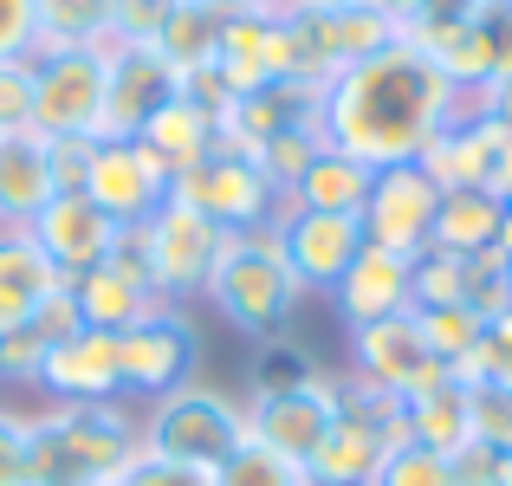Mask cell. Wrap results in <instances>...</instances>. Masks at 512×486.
Listing matches in <instances>:
<instances>
[{
  "label": "cell",
  "mask_w": 512,
  "mask_h": 486,
  "mask_svg": "<svg viewBox=\"0 0 512 486\" xmlns=\"http://www.w3.org/2000/svg\"><path fill=\"white\" fill-rule=\"evenodd\" d=\"M26 441H33V422L0 402V486H26Z\"/></svg>",
  "instance_id": "cell-44"
},
{
  "label": "cell",
  "mask_w": 512,
  "mask_h": 486,
  "mask_svg": "<svg viewBox=\"0 0 512 486\" xmlns=\"http://www.w3.org/2000/svg\"><path fill=\"white\" fill-rule=\"evenodd\" d=\"M208 7H221V13H286L292 0H208Z\"/></svg>",
  "instance_id": "cell-52"
},
{
  "label": "cell",
  "mask_w": 512,
  "mask_h": 486,
  "mask_svg": "<svg viewBox=\"0 0 512 486\" xmlns=\"http://www.w3.org/2000/svg\"><path fill=\"white\" fill-rule=\"evenodd\" d=\"M461 383H506V389H512V312L487 318L474 357L461 363Z\"/></svg>",
  "instance_id": "cell-38"
},
{
  "label": "cell",
  "mask_w": 512,
  "mask_h": 486,
  "mask_svg": "<svg viewBox=\"0 0 512 486\" xmlns=\"http://www.w3.org/2000/svg\"><path fill=\"white\" fill-rule=\"evenodd\" d=\"M26 422V486H117L143 461L130 402H46Z\"/></svg>",
  "instance_id": "cell-2"
},
{
  "label": "cell",
  "mask_w": 512,
  "mask_h": 486,
  "mask_svg": "<svg viewBox=\"0 0 512 486\" xmlns=\"http://www.w3.org/2000/svg\"><path fill=\"white\" fill-rule=\"evenodd\" d=\"M26 331L46 337V350L59 344V337L85 331V318H78V299H72V279H65V286H52V292H39V299H33V318H26Z\"/></svg>",
  "instance_id": "cell-39"
},
{
  "label": "cell",
  "mask_w": 512,
  "mask_h": 486,
  "mask_svg": "<svg viewBox=\"0 0 512 486\" xmlns=\"http://www.w3.org/2000/svg\"><path fill=\"white\" fill-rule=\"evenodd\" d=\"M33 124V59H0V137Z\"/></svg>",
  "instance_id": "cell-40"
},
{
  "label": "cell",
  "mask_w": 512,
  "mask_h": 486,
  "mask_svg": "<svg viewBox=\"0 0 512 486\" xmlns=\"http://www.w3.org/2000/svg\"><path fill=\"white\" fill-rule=\"evenodd\" d=\"M46 402H124L117 383V337L111 331H72L46 350V370H39Z\"/></svg>",
  "instance_id": "cell-19"
},
{
  "label": "cell",
  "mask_w": 512,
  "mask_h": 486,
  "mask_svg": "<svg viewBox=\"0 0 512 486\" xmlns=\"http://www.w3.org/2000/svg\"><path fill=\"white\" fill-rule=\"evenodd\" d=\"M169 201L195 208L201 221H214L221 234H240V227H273L286 195L266 182V169L253 156H234V150H214L201 156L195 169L169 175Z\"/></svg>",
  "instance_id": "cell-6"
},
{
  "label": "cell",
  "mask_w": 512,
  "mask_h": 486,
  "mask_svg": "<svg viewBox=\"0 0 512 486\" xmlns=\"http://www.w3.org/2000/svg\"><path fill=\"white\" fill-rule=\"evenodd\" d=\"M487 188H493V195H500V201H512V137H506V150H500V162H493Z\"/></svg>",
  "instance_id": "cell-51"
},
{
  "label": "cell",
  "mask_w": 512,
  "mask_h": 486,
  "mask_svg": "<svg viewBox=\"0 0 512 486\" xmlns=\"http://www.w3.org/2000/svg\"><path fill=\"white\" fill-rule=\"evenodd\" d=\"M137 428H143V454L214 474V467L247 441V402H234L214 383H182V389H169V396L143 402Z\"/></svg>",
  "instance_id": "cell-4"
},
{
  "label": "cell",
  "mask_w": 512,
  "mask_h": 486,
  "mask_svg": "<svg viewBox=\"0 0 512 486\" xmlns=\"http://www.w3.org/2000/svg\"><path fill=\"white\" fill-rule=\"evenodd\" d=\"M85 195L98 201L117 227H137V221H150V214L169 201V169L143 150L137 137H98Z\"/></svg>",
  "instance_id": "cell-15"
},
{
  "label": "cell",
  "mask_w": 512,
  "mask_h": 486,
  "mask_svg": "<svg viewBox=\"0 0 512 486\" xmlns=\"http://www.w3.org/2000/svg\"><path fill=\"white\" fill-rule=\"evenodd\" d=\"M169 7H175V0H117V26H111V39H124V46H150L156 26L169 20Z\"/></svg>",
  "instance_id": "cell-45"
},
{
  "label": "cell",
  "mask_w": 512,
  "mask_h": 486,
  "mask_svg": "<svg viewBox=\"0 0 512 486\" xmlns=\"http://www.w3.org/2000/svg\"><path fill=\"white\" fill-rule=\"evenodd\" d=\"M415 331H422V350H428V357L448 363V370L461 376V363L474 357L487 318H480L474 305H422V312H415Z\"/></svg>",
  "instance_id": "cell-28"
},
{
  "label": "cell",
  "mask_w": 512,
  "mask_h": 486,
  "mask_svg": "<svg viewBox=\"0 0 512 486\" xmlns=\"http://www.w3.org/2000/svg\"><path fill=\"white\" fill-rule=\"evenodd\" d=\"M26 318H33V299H26V292H13V286H0V337L26 331Z\"/></svg>",
  "instance_id": "cell-49"
},
{
  "label": "cell",
  "mask_w": 512,
  "mask_h": 486,
  "mask_svg": "<svg viewBox=\"0 0 512 486\" xmlns=\"http://www.w3.org/2000/svg\"><path fill=\"white\" fill-rule=\"evenodd\" d=\"M175 91H182V78H175L150 46L111 39V46H104V117H98V137H143V124L163 111Z\"/></svg>",
  "instance_id": "cell-13"
},
{
  "label": "cell",
  "mask_w": 512,
  "mask_h": 486,
  "mask_svg": "<svg viewBox=\"0 0 512 486\" xmlns=\"http://www.w3.org/2000/svg\"><path fill=\"white\" fill-rule=\"evenodd\" d=\"M461 91L448 85V72L435 65V52L396 39L376 59L344 65L325 91H318V130L331 150L357 156L363 169H396L415 162L435 143L441 124L461 117Z\"/></svg>",
  "instance_id": "cell-1"
},
{
  "label": "cell",
  "mask_w": 512,
  "mask_h": 486,
  "mask_svg": "<svg viewBox=\"0 0 512 486\" xmlns=\"http://www.w3.org/2000/svg\"><path fill=\"white\" fill-rule=\"evenodd\" d=\"M402 409H409V435L428 441V448L454 454L467 441V383H448V389H435V396H415V402H402Z\"/></svg>",
  "instance_id": "cell-30"
},
{
  "label": "cell",
  "mask_w": 512,
  "mask_h": 486,
  "mask_svg": "<svg viewBox=\"0 0 512 486\" xmlns=\"http://www.w3.org/2000/svg\"><path fill=\"white\" fill-rule=\"evenodd\" d=\"M195 363H201V337H195V318L182 305H156L150 318L117 331V383H124V402H156L169 389L195 383Z\"/></svg>",
  "instance_id": "cell-8"
},
{
  "label": "cell",
  "mask_w": 512,
  "mask_h": 486,
  "mask_svg": "<svg viewBox=\"0 0 512 486\" xmlns=\"http://www.w3.org/2000/svg\"><path fill=\"white\" fill-rule=\"evenodd\" d=\"M72 299H78V318H85V331H111V337L130 331L137 318H150L156 305H163L137 273H124V266H111V260L91 266V273H78V279H72Z\"/></svg>",
  "instance_id": "cell-23"
},
{
  "label": "cell",
  "mask_w": 512,
  "mask_h": 486,
  "mask_svg": "<svg viewBox=\"0 0 512 486\" xmlns=\"http://www.w3.org/2000/svg\"><path fill=\"white\" fill-rule=\"evenodd\" d=\"M493 253L512 266V201H506V214H500V240H493Z\"/></svg>",
  "instance_id": "cell-53"
},
{
  "label": "cell",
  "mask_w": 512,
  "mask_h": 486,
  "mask_svg": "<svg viewBox=\"0 0 512 486\" xmlns=\"http://www.w3.org/2000/svg\"><path fill=\"white\" fill-rule=\"evenodd\" d=\"M467 441H487L493 454H512V389L467 383Z\"/></svg>",
  "instance_id": "cell-36"
},
{
  "label": "cell",
  "mask_w": 512,
  "mask_h": 486,
  "mask_svg": "<svg viewBox=\"0 0 512 486\" xmlns=\"http://www.w3.org/2000/svg\"><path fill=\"white\" fill-rule=\"evenodd\" d=\"M500 214H506V201L493 195V188H441L428 247L454 253V260H480V253H493V240H500Z\"/></svg>",
  "instance_id": "cell-24"
},
{
  "label": "cell",
  "mask_w": 512,
  "mask_h": 486,
  "mask_svg": "<svg viewBox=\"0 0 512 486\" xmlns=\"http://www.w3.org/2000/svg\"><path fill=\"white\" fill-rule=\"evenodd\" d=\"M104 117V46H39L33 52V137H98Z\"/></svg>",
  "instance_id": "cell-7"
},
{
  "label": "cell",
  "mask_w": 512,
  "mask_h": 486,
  "mask_svg": "<svg viewBox=\"0 0 512 486\" xmlns=\"http://www.w3.org/2000/svg\"><path fill=\"white\" fill-rule=\"evenodd\" d=\"M370 175L376 169H363L357 156H344V150H318L312 162H305V175L286 188V208H312V214H357L363 221V201H370Z\"/></svg>",
  "instance_id": "cell-25"
},
{
  "label": "cell",
  "mask_w": 512,
  "mask_h": 486,
  "mask_svg": "<svg viewBox=\"0 0 512 486\" xmlns=\"http://www.w3.org/2000/svg\"><path fill=\"white\" fill-rule=\"evenodd\" d=\"M292 7H312V13H338V7H357V0H292Z\"/></svg>",
  "instance_id": "cell-54"
},
{
  "label": "cell",
  "mask_w": 512,
  "mask_h": 486,
  "mask_svg": "<svg viewBox=\"0 0 512 486\" xmlns=\"http://www.w3.org/2000/svg\"><path fill=\"white\" fill-rule=\"evenodd\" d=\"M331 305H338V318L350 331L383 324V318H409L415 312V260L363 240V253L350 260V273L331 286Z\"/></svg>",
  "instance_id": "cell-17"
},
{
  "label": "cell",
  "mask_w": 512,
  "mask_h": 486,
  "mask_svg": "<svg viewBox=\"0 0 512 486\" xmlns=\"http://www.w3.org/2000/svg\"><path fill=\"white\" fill-rule=\"evenodd\" d=\"M33 52H39V7L0 0V59H33Z\"/></svg>",
  "instance_id": "cell-41"
},
{
  "label": "cell",
  "mask_w": 512,
  "mask_h": 486,
  "mask_svg": "<svg viewBox=\"0 0 512 486\" xmlns=\"http://www.w3.org/2000/svg\"><path fill=\"white\" fill-rule=\"evenodd\" d=\"M208 486H305V467H292L286 454L260 448V441H240V448L208 474Z\"/></svg>",
  "instance_id": "cell-33"
},
{
  "label": "cell",
  "mask_w": 512,
  "mask_h": 486,
  "mask_svg": "<svg viewBox=\"0 0 512 486\" xmlns=\"http://www.w3.org/2000/svg\"><path fill=\"white\" fill-rule=\"evenodd\" d=\"M39 46H111L117 0H33Z\"/></svg>",
  "instance_id": "cell-27"
},
{
  "label": "cell",
  "mask_w": 512,
  "mask_h": 486,
  "mask_svg": "<svg viewBox=\"0 0 512 486\" xmlns=\"http://www.w3.org/2000/svg\"><path fill=\"white\" fill-rule=\"evenodd\" d=\"M506 137H512L506 124H493V117H480V111H467V104H461V117L441 124L435 143H428L415 162H422L441 188H487L493 162H500V150H506Z\"/></svg>",
  "instance_id": "cell-20"
},
{
  "label": "cell",
  "mask_w": 512,
  "mask_h": 486,
  "mask_svg": "<svg viewBox=\"0 0 512 486\" xmlns=\"http://www.w3.org/2000/svg\"><path fill=\"white\" fill-rule=\"evenodd\" d=\"M363 7H370V13H383V20H396L402 33H409V26L422 20V7H428V0H363Z\"/></svg>",
  "instance_id": "cell-50"
},
{
  "label": "cell",
  "mask_w": 512,
  "mask_h": 486,
  "mask_svg": "<svg viewBox=\"0 0 512 486\" xmlns=\"http://www.w3.org/2000/svg\"><path fill=\"white\" fill-rule=\"evenodd\" d=\"M506 312H512V266H506Z\"/></svg>",
  "instance_id": "cell-56"
},
{
  "label": "cell",
  "mask_w": 512,
  "mask_h": 486,
  "mask_svg": "<svg viewBox=\"0 0 512 486\" xmlns=\"http://www.w3.org/2000/svg\"><path fill=\"white\" fill-rule=\"evenodd\" d=\"M370 486H454L448 480V454L428 448V441H415V435H402L396 448L383 454V467L370 474Z\"/></svg>",
  "instance_id": "cell-35"
},
{
  "label": "cell",
  "mask_w": 512,
  "mask_h": 486,
  "mask_svg": "<svg viewBox=\"0 0 512 486\" xmlns=\"http://www.w3.org/2000/svg\"><path fill=\"white\" fill-rule=\"evenodd\" d=\"M331 415H338V376H305L299 389H279V396H253L247 402V441L286 454L292 467H312L318 441L331 435Z\"/></svg>",
  "instance_id": "cell-12"
},
{
  "label": "cell",
  "mask_w": 512,
  "mask_h": 486,
  "mask_svg": "<svg viewBox=\"0 0 512 486\" xmlns=\"http://www.w3.org/2000/svg\"><path fill=\"white\" fill-rule=\"evenodd\" d=\"M279 253L305 292H331L363 253V221L357 214H312V208H279L273 221Z\"/></svg>",
  "instance_id": "cell-14"
},
{
  "label": "cell",
  "mask_w": 512,
  "mask_h": 486,
  "mask_svg": "<svg viewBox=\"0 0 512 486\" xmlns=\"http://www.w3.org/2000/svg\"><path fill=\"white\" fill-rule=\"evenodd\" d=\"M201 299L234 324L240 337L266 344V337H279L292 324L305 286L292 279V266H286V253H279L273 227H240V234L221 240V260H214Z\"/></svg>",
  "instance_id": "cell-3"
},
{
  "label": "cell",
  "mask_w": 512,
  "mask_h": 486,
  "mask_svg": "<svg viewBox=\"0 0 512 486\" xmlns=\"http://www.w3.org/2000/svg\"><path fill=\"white\" fill-rule=\"evenodd\" d=\"M422 305H474V260H454V253L428 247L415 260V312Z\"/></svg>",
  "instance_id": "cell-34"
},
{
  "label": "cell",
  "mask_w": 512,
  "mask_h": 486,
  "mask_svg": "<svg viewBox=\"0 0 512 486\" xmlns=\"http://www.w3.org/2000/svg\"><path fill=\"white\" fill-rule=\"evenodd\" d=\"M221 227L201 221L195 208H182V201H163V208L143 221V253H150V286L163 305H188L201 299V286H208L214 260H221Z\"/></svg>",
  "instance_id": "cell-9"
},
{
  "label": "cell",
  "mask_w": 512,
  "mask_h": 486,
  "mask_svg": "<svg viewBox=\"0 0 512 486\" xmlns=\"http://www.w3.org/2000/svg\"><path fill=\"white\" fill-rule=\"evenodd\" d=\"M39 370H46V337H33V331L0 337V383H33L39 389Z\"/></svg>",
  "instance_id": "cell-43"
},
{
  "label": "cell",
  "mask_w": 512,
  "mask_h": 486,
  "mask_svg": "<svg viewBox=\"0 0 512 486\" xmlns=\"http://www.w3.org/2000/svg\"><path fill=\"white\" fill-rule=\"evenodd\" d=\"M500 486H512V454H500Z\"/></svg>",
  "instance_id": "cell-55"
},
{
  "label": "cell",
  "mask_w": 512,
  "mask_h": 486,
  "mask_svg": "<svg viewBox=\"0 0 512 486\" xmlns=\"http://www.w3.org/2000/svg\"><path fill=\"white\" fill-rule=\"evenodd\" d=\"M448 480L454 486H500V454H493L487 441H461V448L448 454Z\"/></svg>",
  "instance_id": "cell-46"
},
{
  "label": "cell",
  "mask_w": 512,
  "mask_h": 486,
  "mask_svg": "<svg viewBox=\"0 0 512 486\" xmlns=\"http://www.w3.org/2000/svg\"><path fill=\"white\" fill-rule=\"evenodd\" d=\"M143 150H150L156 162H163L169 175H182V169H195L201 156H214L221 150V117L208 111V104H195L188 91H175V98L163 104V111L143 124Z\"/></svg>",
  "instance_id": "cell-22"
},
{
  "label": "cell",
  "mask_w": 512,
  "mask_h": 486,
  "mask_svg": "<svg viewBox=\"0 0 512 486\" xmlns=\"http://www.w3.org/2000/svg\"><path fill=\"white\" fill-rule=\"evenodd\" d=\"M117 486H208V474H201V467H182V461H156V454H143Z\"/></svg>",
  "instance_id": "cell-48"
},
{
  "label": "cell",
  "mask_w": 512,
  "mask_h": 486,
  "mask_svg": "<svg viewBox=\"0 0 512 486\" xmlns=\"http://www.w3.org/2000/svg\"><path fill=\"white\" fill-rule=\"evenodd\" d=\"M0 286L26 292V299H39V292L65 286V273L46 260V253H39L33 227H7V221H0Z\"/></svg>",
  "instance_id": "cell-31"
},
{
  "label": "cell",
  "mask_w": 512,
  "mask_h": 486,
  "mask_svg": "<svg viewBox=\"0 0 512 486\" xmlns=\"http://www.w3.org/2000/svg\"><path fill=\"white\" fill-rule=\"evenodd\" d=\"M46 156H52V182L59 188H85L91 156H98V137H59V143H46Z\"/></svg>",
  "instance_id": "cell-47"
},
{
  "label": "cell",
  "mask_w": 512,
  "mask_h": 486,
  "mask_svg": "<svg viewBox=\"0 0 512 486\" xmlns=\"http://www.w3.org/2000/svg\"><path fill=\"white\" fill-rule=\"evenodd\" d=\"M435 208H441V182L422 169V162L376 169L370 175V201H363V240L422 260L428 234H435Z\"/></svg>",
  "instance_id": "cell-11"
},
{
  "label": "cell",
  "mask_w": 512,
  "mask_h": 486,
  "mask_svg": "<svg viewBox=\"0 0 512 486\" xmlns=\"http://www.w3.org/2000/svg\"><path fill=\"white\" fill-rule=\"evenodd\" d=\"M214 72L234 98L292 78V52H286V13H227L221 39H214Z\"/></svg>",
  "instance_id": "cell-18"
},
{
  "label": "cell",
  "mask_w": 512,
  "mask_h": 486,
  "mask_svg": "<svg viewBox=\"0 0 512 486\" xmlns=\"http://www.w3.org/2000/svg\"><path fill=\"white\" fill-rule=\"evenodd\" d=\"M318 150H325V130H279V137H266V143H260V156H253V162H260L266 182L286 195V188L305 175V162H312Z\"/></svg>",
  "instance_id": "cell-37"
},
{
  "label": "cell",
  "mask_w": 512,
  "mask_h": 486,
  "mask_svg": "<svg viewBox=\"0 0 512 486\" xmlns=\"http://www.w3.org/2000/svg\"><path fill=\"white\" fill-rule=\"evenodd\" d=\"M305 376H318V357L299 344L292 331L253 344V396H279V389H299Z\"/></svg>",
  "instance_id": "cell-32"
},
{
  "label": "cell",
  "mask_w": 512,
  "mask_h": 486,
  "mask_svg": "<svg viewBox=\"0 0 512 486\" xmlns=\"http://www.w3.org/2000/svg\"><path fill=\"white\" fill-rule=\"evenodd\" d=\"M409 435V409L402 396L357 376H338V415H331V435L318 441L305 480L318 486H370V474L383 467V454Z\"/></svg>",
  "instance_id": "cell-5"
},
{
  "label": "cell",
  "mask_w": 512,
  "mask_h": 486,
  "mask_svg": "<svg viewBox=\"0 0 512 486\" xmlns=\"http://www.w3.org/2000/svg\"><path fill=\"white\" fill-rule=\"evenodd\" d=\"M350 370H357V383H376V389H389V396H402V402L435 396V389L461 383L448 363H435V357L422 350L415 312H409V318H383V324H363V331H350Z\"/></svg>",
  "instance_id": "cell-10"
},
{
  "label": "cell",
  "mask_w": 512,
  "mask_h": 486,
  "mask_svg": "<svg viewBox=\"0 0 512 486\" xmlns=\"http://www.w3.org/2000/svg\"><path fill=\"white\" fill-rule=\"evenodd\" d=\"M33 240L65 279H78V273H91V266H104V253H111V240H117V221L85 188H59V195L33 214Z\"/></svg>",
  "instance_id": "cell-16"
},
{
  "label": "cell",
  "mask_w": 512,
  "mask_h": 486,
  "mask_svg": "<svg viewBox=\"0 0 512 486\" xmlns=\"http://www.w3.org/2000/svg\"><path fill=\"white\" fill-rule=\"evenodd\" d=\"M325 33H331V52H338V72H344V65H363V59H376L383 46H396L402 26L383 20V13H370V7L357 0V7L325 13Z\"/></svg>",
  "instance_id": "cell-29"
},
{
  "label": "cell",
  "mask_w": 512,
  "mask_h": 486,
  "mask_svg": "<svg viewBox=\"0 0 512 486\" xmlns=\"http://www.w3.org/2000/svg\"><path fill=\"white\" fill-rule=\"evenodd\" d=\"M221 20H227V13H221V7H208V0H175L169 20L156 26L150 52L169 65L175 78H195V72H208V65H214V39H221Z\"/></svg>",
  "instance_id": "cell-26"
},
{
  "label": "cell",
  "mask_w": 512,
  "mask_h": 486,
  "mask_svg": "<svg viewBox=\"0 0 512 486\" xmlns=\"http://www.w3.org/2000/svg\"><path fill=\"white\" fill-rule=\"evenodd\" d=\"M480 13H487V0H428V7H422V20H415V26H409L402 39H415V46H428V39L454 33V26H474Z\"/></svg>",
  "instance_id": "cell-42"
},
{
  "label": "cell",
  "mask_w": 512,
  "mask_h": 486,
  "mask_svg": "<svg viewBox=\"0 0 512 486\" xmlns=\"http://www.w3.org/2000/svg\"><path fill=\"white\" fill-rule=\"evenodd\" d=\"M305 486H318V480H305Z\"/></svg>",
  "instance_id": "cell-57"
},
{
  "label": "cell",
  "mask_w": 512,
  "mask_h": 486,
  "mask_svg": "<svg viewBox=\"0 0 512 486\" xmlns=\"http://www.w3.org/2000/svg\"><path fill=\"white\" fill-rule=\"evenodd\" d=\"M59 195L52 182V156H46V137L33 130H7L0 137V221L7 227H33V214Z\"/></svg>",
  "instance_id": "cell-21"
}]
</instances>
